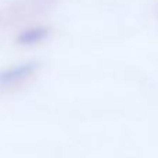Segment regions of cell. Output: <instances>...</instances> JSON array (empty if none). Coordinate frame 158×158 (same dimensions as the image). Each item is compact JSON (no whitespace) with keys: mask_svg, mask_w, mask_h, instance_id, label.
I'll use <instances>...</instances> for the list:
<instances>
[{"mask_svg":"<svg viewBox=\"0 0 158 158\" xmlns=\"http://www.w3.org/2000/svg\"><path fill=\"white\" fill-rule=\"evenodd\" d=\"M39 67L40 64L38 61H27L0 69V89H7L25 82L38 72Z\"/></svg>","mask_w":158,"mask_h":158,"instance_id":"1","label":"cell"},{"mask_svg":"<svg viewBox=\"0 0 158 158\" xmlns=\"http://www.w3.org/2000/svg\"><path fill=\"white\" fill-rule=\"evenodd\" d=\"M50 35V29L47 27H33L22 31L17 38V43L21 46H32L46 40Z\"/></svg>","mask_w":158,"mask_h":158,"instance_id":"2","label":"cell"}]
</instances>
